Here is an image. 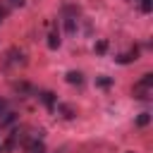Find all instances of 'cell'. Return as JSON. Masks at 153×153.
Here are the masks:
<instances>
[{
	"label": "cell",
	"instance_id": "cell-16",
	"mask_svg": "<svg viewBox=\"0 0 153 153\" xmlns=\"http://www.w3.org/2000/svg\"><path fill=\"white\" fill-rule=\"evenodd\" d=\"M10 5H14V7H22V5H24V0H10Z\"/></svg>",
	"mask_w": 153,
	"mask_h": 153
},
{
	"label": "cell",
	"instance_id": "cell-8",
	"mask_svg": "<svg viewBox=\"0 0 153 153\" xmlns=\"http://www.w3.org/2000/svg\"><path fill=\"white\" fill-rule=\"evenodd\" d=\"M136 86H141V88H153V74H151V72L141 74V79L136 81Z\"/></svg>",
	"mask_w": 153,
	"mask_h": 153
},
{
	"label": "cell",
	"instance_id": "cell-2",
	"mask_svg": "<svg viewBox=\"0 0 153 153\" xmlns=\"http://www.w3.org/2000/svg\"><path fill=\"white\" fill-rule=\"evenodd\" d=\"M136 57H139V48H131V50H127V53L117 55L115 60H117L120 65H129V62H136Z\"/></svg>",
	"mask_w": 153,
	"mask_h": 153
},
{
	"label": "cell",
	"instance_id": "cell-9",
	"mask_svg": "<svg viewBox=\"0 0 153 153\" xmlns=\"http://www.w3.org/2000/svg\"><path fill=\"white\" fill-rule=\"evenodd\" d=\"M48 48H50V50H57V48H60V33H57V31H50V33H48Z\"/></svg>",
	"mask_w": 153,
	"mask_h": 153
},
{
	"label": "cell",
	"instance_id": "cell-3",
	"mask_svg": "<svg viewBox=\"0 0 153 153\" xmlns=\"http://www.w3.org/2000/svg\"><path fill=\"white\" fill-rule=\"evenodd\" d=\"M38 100H41L48 110H55V93H53V91H41V93H38Z\"/></svg>",
	"mask_w": 153,
	"mask_h": 153
},
{
	"label": "cell",
	"instance_id": "cell-17",
	"mask_svg": "<svg viewBox=\"0 0 153 153\" xmlns=\"http://www.w3.org/2000/svg\"><path fill=\"white\" fill-rule=\"evenodd\" d=\"M2 19H5V7H0V24H2Z\"/></svg>",
	"mask_w": 153,
	"mask_h": 153
},
{
	"label": "cell",
	"instance_id": "cell-1",
	"mask_svg": "<svg viewBox=\"0 0 153 153\" xmlns=\"http://www.w3.org/2000/svg\"><path fill=\"white\" fill-rule=\"evenodd\" d=\"M2 65L5 67H19V65H26V57H24V53L19 50V48H10L7 53H5V60H2Z\"/></svg>",
	"mask_w": 153,
	"mask_h": 153
},
{
	"label": "cell",
	"instance_id": "cell-12",
	"mask_svg": "<svg viewBox=\"0 0 153 153\" xmlns=\"http://www.w3.org/2000/svg\"><path fill=\"white\" fill-rule=\"evenodd\" d=\"M151 122V112H141L139 117H136V127H146Z\"/></svg>",
	"mask_w": 153,
	"mask_h": 153
},
{
	"label": "cell",
	"instance_id": "cell-7",
	"mask_svg": "<svg viewBox=\"0 0 153 153\" xmlns=\"http://www.w3.org/2000/svg\"><path fill=\"white\" fill-rule=\"evenodd\" d=\"M14 122H17V115L7 110V112H5L2 117H0V129H7V127H12Z\"/></svg>",
	"mask_w": 153,
	"mask_h": 153
},
{
	"label": "cell",
	"instance_id": "cell-6",
	"mask_svg": "<svg viewBox=\"0 0 153 153\" xmlns=\"http://www.w3.org/2000/svg\"><path fill=\"white\" fill-rule=\"evenodd\" d=\"M26 151L29 153H45V146L41 139H33V141H26Z\"/></svg>",
	"mask_w": 153,
	"mask_h": 153
},
{
	"label": "cell",
	"instance_id": "cell-11",
	"mask_svg": "<svg viewBox=\"0 0 153 153\" xmlns=\"http://www.w3.org/2000/svg\"><path fill=\"white\" fill-rule=\"evenodd\" d=\"M110 84H112V79H110V76H105V74L96 76V86H100V88H108Z\"/></svg>",
	"mask_w": 153,
	"mask_h": 153
},
{
	"label": "cell",
	"instance_id": "cell-14",
	"mask_svg": "<svg viewBox=\"0 0 153 153\" xmlns=\"http://www.w3.org/2000/svg\"><path fill=\"white\" fill-rule=\"evenodd\" d=\"M105 50H108V41H98V43H96V53H98V55H103Z\"/></svg>",
	"mask_w": 153,
	"mask_h": 153
},
{
	"label": "cell",
	"instance_id": "cell-10",
	"mask_svg": "<svg viewBox=\"0 0 153 153\" xmlns=\"http://www.w3.org/2000/svg\"><path fill=\"white\" fill-rule=\"evenodd\" d=\"M65 29H67V33H74L76 31V17H65Z\"/></svg>",
	"mask_w": 153,
	"mask_h": 153
},
{
	"label": "cell",
	"instance_id": "cell-15",
	"mask_svg": "<svg viewBox=\"0 0 153 153\" xmlns=\"http://www.w3.org/2000/svg\"><path fill=\"white\" fill-rule=\"evenodd\" d=\"M7 110H10V103H7L5 98H0V117H2V115H5Z\"/></svg>",
	"mask_w": 153,
	"mask_h": 153
},
{
	"label": "cell",
	"instance_id": "cell-18",
	"mask_svg": "<svg viewBox=\"0 0 153 153\" xmlns=\"http://www.w3.org/2000/svg\"><path fill=\"white\" fill-rule=\"evenodd\" d=\"M127 153H131V151H127Z\"/></svg>",
	"mask_w": 153,
	"mask_h": 153
},
{
	"label": "cell",
	"instance_id": "cell-4",
	"mask_svg": "<svg viewBox=\"0 0 153 153\" xmlns=\"http://www.w3.org/2000/svg\"><path fill=\"white\" fill-rule=\"evenodd\" d=\"M55 108H57V115H62L65 120H72V117L76 115V110H74L72 105H67V103H57Z\"/></svg>",
	"mask_w": 153,
	"mask_h": 153
},
{
	"label": "cell",
	"instance_id": "cell-13",
	"mask_svg": "<svg viewBox=\"0 0 153 153\" xmlns=\"http://www.w3.org/2000/svg\"><path fill=\"white\" fill-rule=\"evenodd\" d=\"M139 7H141L143 14H148V12L153 10V0H139Z\"/></svg>",
	"mask_w": 153,
	"mask_h": 153
},
{
	"label": "cell",
	"instance_id": "cell-5",
	"mask_svg": "<svg viewBox=\"0 0 153 153\" xmlns=\"http://www.w3.org/2000/svg\"><path fill=\"white\" fill-rule=\"evenodd\" d=\"M67 84H74V86H81L84 84V74L81 72H76V69H72V72H67Z\"/></svg>",
	"mask_w": 153,
	"mask_h": 153
}]
</instances>
